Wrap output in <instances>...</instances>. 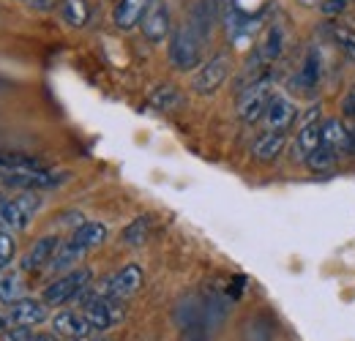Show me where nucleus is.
Returning <instances> with one entry per match:
<instances>
[{
  "label": "nucleus",
  "instance_id": "c85d7f7f",
  "mask_svg": "<svg viewBox=\"0 0 355 341\" xmlns=\"http://www.w3.org/2000/svg\"><path fill=\"white\" fill-rule=\"evenodd\" d=\"M33 339H36V333L28 325H14L11 331L3 333V341H33Z\"/></svg>",
  "mask_w": 355,
  "mask_h": 341
},
{
  "label": "nucleus",
  "instance_id": "0eeeda50",
  "mask_svg": "<svg viewBox=\"0 0 355 341\" xmlns=\"http://www.w3.org/2000/svg\"><path fill=\"white\" fill-rule=\"evenodd\" d=\"M142 281H145L142 268H139L137 262H129V265H123L121 270H115L110 279H104L101 287H98V292H101L104 298L126 300V298H132L134 292L142 287Z\"/></svg>",
  "mask_w": 355,
  "mask_h": 341
},
{
  "label": "nucleus",
  "instance_id": "2eb2a0df",
  "mask_svg": "<svg viewBox=\"0 0 355 341\" xmlns=\"http://www.w3.org/2000/svg\"><path fill=\"white\" fill-rule=\"evenodd\" d=\"M52 328H55V333L69 336V339H88L90 333H93L88 317H85L83 311H71V308L58 311V314L52 317Z\"/></svg>",
  "mask_w": 355,
  "mask_h": 341
},
{
  "label": "nucleus",
  "instance_id": "cd10ccee",
  "mask_svg": "<svg viewBox=\"0 0 355 341\" xmlns=\"http://www.w3.org/2000/svg\"><path fill=\"white\" fill-rule=\"evenodd\" d=\"M14 254H17V241L11 235V229L0 227V270H6L11 262H14Z\"/></svg>",
  "mask_w": 355,
  "mask_h": 341
},
{
  "label": "nucleus",
  "instance_id": "72a5a7b5",
  "mask_svg": "<svg viewBox=\"0 0 355 341\" xmlns=\"http://www.w3.org/2000/svg\"><path fill=\"white\" fill-rule=\"evenodd\" d=\"M33 341H55V336H46V333H42V336H36Z\"/></svg>",
  "mask_w": 355,
  "mask_h": 341
},
{
  "label": "nucleus",
  "instance_id": "7ed1b4c3",
  "mask_svg": "<svg viewBox=\"0 0 355 341\" xmlns=\"http://www.w3.org/2000/svg\"><path fill=\"white\" fill-rule=\"evenodd\" d=\"M42 208V197L36 191H22L19 197H6L0 200V227L11 229V232H22L31 227L33 216Z\"/></svg>",
  "mask_w": 355,
  "mask_h": 341
},
{
  "label": "nucleus",
  "instance_id": "39448f33",
  "mask_svg": "<svg viewBox=\"0 0 355 341\" xmlns=\"http://www.w3.org/2000/svg\"><path fill=\"white\" fill-rule=\"evenodd\" d=\"M270 96H273V77L270 74L254 80V82H249V85H243L241 87V96H238V118L243 123L263 121Z\"/></svg>",
  "mask_w": 355,
  "mask_h": 341
},
{
  "label": "nucleus",
  "instance_id": "393cba45",
  "mask_svg": "<svg viewBox=\"0 0 355 341\" xmlns=\"http://www.w3.org/2000/svg\"><path fill=\"white\" fill-rule=\"evenodd\" d=\"M304 164H306V167H309L314 175H325V172H331L334 167H336V164H339V156H334L328 148H322V145H320V148L311 153V156L306 159V161H304Z\"/></svg>",
  "mask_w": 355,
  "mask_h": 341
},
{
  "label": "nucleus",
  "instance_id": "6ab92c4d",
  "mask_svg": "<svg viewBox=\"0 0 355 341\" xmlns=\"http://www.w3.org/2000/svg\"><path fill=\"white\" fill-rule=\"evenodd\" d=\"M150 3H153V0H118V3H115V11H112L115 28H121V30L137 28V25L142 22V17H145V11H148Z\"/></svg>",
  "mask_w": 355,
  "mask_h": 341
},
{
  "label": "nucleus",
  "instance_id": "f03ea898",
  "mask_svg": "<svg viewBox=\"0 0 355 341\" xmlns=\"http://www.w3.org/2000/svg\"><path fill=\"white\" fill-rule=\"evenodd\" d=\"M90 281H93V273L88 268H74V270L58 276L52 284H46L42 300L46 306H66L71 300H80V295L90 287Z\"/></svg>",
  "mask_w": 355,
  "mask_h": 341
},
{
  "label": "nucleus",
  "instance_id": "20e7f679",
  "mask_svg": "<svg viewBox=\"0 0 355 341\" xmlns=\"http://www.w3.org/2000/svg\"><path fill=\"white\" fill-rule=\"evenodd\" d=\"M170 63L178 71H191L202 66V39L191 30V25H180L170 36Z\"/></svg>",
  "mask_w": 355,
  "mask_h": 341
},
{
  "label": "nucleus",
  "instance_id": "412c9836",
  "mask_svg": "<svg viewBox=\"0 0 355 341\" xmlns=\"http://www.w3.org/2000/svg\"><path fill=\"white\" fill-rule=\"evenodd\" d=\"M287 145V131H266L254 142V159L260 161H273Z\"/></svg>",
  "mask_w": 355,
  "mask_h": 341
},
{
  "label": "nucleus",
  "instance_id": "dca6fc26",
  "mask_svg": "<svg viewBox=\"0 0 355 341\" xmlns=\"http://www.w3.org/2000/svg\"><path fill=\"white\" fill-rule=\"evenodd\" d=\"M8 314H11L14 325H28V328H33V325H42L46 320V303L44 300L25 298V295H22L19 300L8 303Z\"/></svg>",
  "mask_w": 355,
  "mask_h": 341
},
{
  "label": "nucleus",
  "instance_id": "2f4dec72",
  "mask_svg": "<svg viewBox=\"0 0 355 341\" xmlns=\"http://www.w3.org/2000/svg\"><path fill=\"white\" fill-rule=\"evenodd\" d=\"M350 153H355V128L350 131Z\"/></svg>",
  "mask_w": 355,
  "mask_h": 341
},
{
  "label": "nucleus",
  "instance_id": "ddd939ff",
  "mask_svg": "<svg viewBox=\"0 0 355 341\" xmlns=\"http://www.w3.org/2000/svg\"><path fill=\"white\" fill-rule=\"evenodd\" d=\"M219 14H222V0H197V3L191 6V14H189L186 22H189L191 30L205 42V39L211 36V30H214Z\"/></svg>",
  "mask_w": 355,
  "mask_h": 341
},
{
  "label": "nucleus",
  "instance_id": "6e6552de",
  "mask_svg": "<svg viewBox=\"0 0 355 341\" xmlns=\"http://www.w3.org/2000/svg\"><path fill=\"white\" fill-rule=\"evenodd\" d=\"M227 74H230V58H227V55H214L211 60H205V63L194 71V77H191V90H194L197 96H214V93L224 85Z\"/></svg>",
  "mask_w": 355,
  "mask_h": 341
},
{
  "label": "nucleus",
  "instance_id": "f8f14e48",
  "mask_svg": "<svg viewBox=\"0 0 355 341\" xmlns=\"http://www.w3.org/2000/svg\"><path fill=\"white\" fill-rule=\"evenodd\" d=\"M320 139H322V121H320V112L317 107H311L306 112V118L301 121L298 126V139H295V159L306 161L311 153L320 148Z\"/></svg>",
  "mask_w": 355,
  "mask_h": 341
},
{
  "label": "nucleus",
  "instance_id": "423d86ee",
  "mask_svg": "<svg viewBox=\"0 0 355 341\" xmlns=\"http://www.w3.org/2000/svg\"><path fill=\"white\" fill-rule=\"evenodd\" d=\"M63 180H66V172H49L44 167H36V170H17L3 175L0 186L14 191H44V189L60 186Z\"/></svg>",
  "mask_w": 355,
  "mask_h": 341
},
{
  "label": "nucleus",
  "instance_id": "4be33fe9",
  "mask_svg": "<svg viewBox=\"0 0 355 341\" xmlns=\"http://www.w3.org/2000/svg\"><path fill=\"white\" fill-rule=\"evenodd\" d=\"M60 17H63V22L71 25V28H85L90 19L88 0H63V6H60Z\"/></svg>",
  "mask_w": 355,
  "mask_h": 341
},
{
  "label": "nucleus",
  "instance_id": "aec40b11",
  "mask_svg": "<svg viewBox=\"0 0 355 341\" xmlns=\"http://www.w3.org/2000/svg\"><path fill=\"white\" fill-rule=\"evenodd\" d=\"M83 254H88L90 249H96V246H101L104 241H107V224H101V221H83L74 232H71V238H69Z\"/></svg>",
  "mask_w": 355,
  "mask_h": 341
},
{
  "label": "nucleus",
  "instance_id": "f704fd0d",
  "mask_svg": "<svg viewBox=\"0 0 355 341\" xmlns=\"http://www.w3.org/2000/svg\"><path fill=\"white\" fill-rule=\"evenodd\" d=\"M71 341H90V339H71Z\"/></svg>",
  "mask_w": 355,
  "mask_h": 341
},
{
  "label": "nucleus",
  "instance_id": "4468645a",
  "mask_svg": "<svg viewBox=\"0 0 355 341\" xmlns=\"http://www.w3.org/2000/svg\"><path fill=\"white\" fill-rule=\"evenodd\" d=\"M60 238L58 235H44V238H39L33 246H31V252L22 256V270L25 273H33V270H42V268H49L52 265V259L58 254V249H60Z\"/></svg>",
  "mask_w": 355,
  "mask_h": 341
},
{
  "label": "nucleus",
  "instance_id": "f257e3e1",
  "mask_svg": "<svg viewBox=\"0 0 355 341\" xmlns=\"http://www.w3.org/2000/svg\"><path fill=\"white\" fill-rule=\"evenodd\" d=\"M80 303H83V314L88 317L93 331H110L112 325H118L123 320V300L104 298L98 290L88 287L80 295Z\"/></svg>",
  "mask_w": 355,
  "mask_h": 341
},
{
  "label": "nucleus",
  "instance_id": "a878e982",
  "mask_svg": "<svg viewBox=\"0 0 355 341\" xmlns=\"http://www.w3.org/2000/svg\"><path fill=\"white\" fill-rule=\"evenodd\" d=\"M180 93H178L173 85H162L153 96H150V107L162 110V112H170V110H178L180 107Z\"/></svg>",
  "mask_w": 355,
  "mask_h": 341
},
{
  "label": "nucleus",
  "instance_id": "a211bd4d",
  "mask_svg": "<svg viewBox=\"0 0 355 341\" xmlns=\"http://www.w3.org/2000/svg\"><path fill=\"white\" fill-rule=\"evenodd\" d=\"M320 145L328 148L334 156L350 153V131H347V126L339 118H328V121H322V139H320Z\"/></svg>",
  "mask_w": 355,
  "mask_h": 341
},
{
  "label": "nucleus",
  "instance_id": "f3484780",
  "mask_svg": "<svg viewBox=\"0 0 355 341\" xmlns=\"http://www.w3.org/2000/svg\"><path fill=\"white\" fill-rule=\"evenodd\" d=\"M219 19L224 22L227 36H230L232 42H241V39L252 36V30H254V22H252L232 0H222V14H219Z\"/></svg>",
  "mask_w": 355,
  "mask_h": 341
},
{
  "label": "nucleus",
  "instance_id": "bb28decb",
  "mask_svg": "<svg viewBox=\"0 0 355 341\" xmlns=\"http://www.w3.org/2000/svg\"><path fill=\"white\" fill-rule=\"evenodd\" d=\"M331 36H334V42H336V46L342 52H347L350 58H355V28L342 25V22H334L331 25Z\"/></svg>",
  "mask_w": 355,
  "mask_h": 341
},
{
  "label": "nucleus",
  "instance_id": "5701e85b",
  "mask_svg": "<svg viewBox=\"0 0 355 341\" xmlns=\"http://www.w3.org/2000/svg\"><path fill=\"white\" fill-rule=\"evenodd\" d=\"M25 295V287H22V279H19V273H11L8 268L6 270H0V303H14V300H19Z\"/></svg>",
  "mask_w": 355,
  "mask_h": 341
},
{
  "label": "nucleus",
  "instance_id": "9b49d317",
  "mask_svg": "<svg viewBox=\"0 0 355 341\" xmlns=\"http://www.w3.org/2000/svg\"><path fill=\"white\" fill-rule=\"evenodd\" d=\"M263 121H266L268 131H290V126L298 121V107L287 96L273 93L270 101H268Z\"/></svg>",
  "mask_w": 355,
  "mask_h": 341
},
{
  "label": "nucleus",
  "instance_id": "473e14b6",
  "mask_svg": "<svg viewBox=\"0 0 355 341\" xmlns=\"http://www.w3.org/2000/svg\"><path fill=\"white\" fill-rule=\"evenodd\" d=\"M304 6H322V0H301Z\"/></svg>",
  "mask_w": 355,
  "mask_h": 341
},
{
  "label": "nucleus",
  "instance_id": "b1692460",
  "mask_svg": "<svg viewBox=\"0 0 355 341\" xmlns=\"http://www.w3.org/2000/svg\"><path fill=\"white\" fill-rule=\"evenodd\" d=\"M150 235V216H137L132 224L123 229V243L126 246H142Z\"/></svg>",
  "mask_w": 355,
  "mask_h": 341
},
{
  "label": "nucleus",
  "instance_id": "9d476101",
  "mask_svg": "<svg viewBox=\"0 0 355 341\" xmlns=\"http://www.w3.org/2000/svg\"><path fill=\"white\" fill-rule=\"evenodd\" d=\"M139 28H142V36H145L150 44L167 42V36H170V30H173L167 3H164V0H153V3L148 6V11H145Z\"/></svg>",
  "mask_w": 355,
  "mask_h": 341
},
{
  "label": "nucleus",
  "instance_id": "1a4fd4ad",
  "mask_svg": "<svg viewBox=\"0 0 355 341\" xmlns=\"http://www.w3.org/2000/svg\"><path fill=\"white\" fill-rule=\"evenodd\" d=\"M320 82H322V52L317 46H309L298 66V74L293 77V90L304 96H317Z\"/></svg>",
  "mask_w": 355,
  "mask_h": 341
},
{
  "label": "nucleus",
  "instance_id": "c756f323",
  "mask_svg": "<svg viewBox=\"0 0 355 341\" xmlns=\"http://www.w3.org/2000/svg\"><path fill=\"white\" fill-rule=\"evenodd\" d=\"M345 6H347V0H322V6H320V8H322L328 17H334V14H339Z\"/></svg>",
  "mask_w": 355,
  "mask_h": 341
},
{
  "label": "nucleus",
  "instance_id": "7c9ffc66",
  "mask_svg": "<svg viewBox=\"0 0 355 341\" xmlns=\"http://www.w3.org/2000/svg\"><path fill=\"white\" fill-rule=\"evenodd\" d=\"M14 328V320H11V314L8 311H0V336L6 333V331H11Z\"/></svg>",
  "mask_w": 355,
  "mask_h": 341
}]
</instances>
